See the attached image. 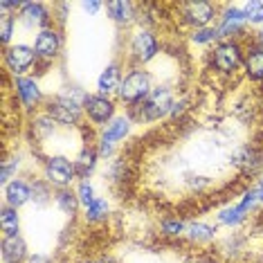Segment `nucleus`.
<instances>
[{
    "label": "nucleus",
    "mask_w": 263,
    "mask_h": 263,
    "mask_svg": "<svg viewBox=\"0 0 263 263\" xmlns=\"http://www.w3.org/2000/svg\"><path fill=\"white\" fill-rule=\"evenodd\" d=\"M0 227H3V234L5 236H16L18 234V214H16L14 207L5 205L3 209H0Z\"/></svg>",
    "instance_id": "b1692460"
},
{
    "label": "nucleus",
    "mask_w": 263,
    "mask_h": 263,
    "mask_svg": "<svg viewBox=\"0 0 263 263\" xmlns=\"http://www.w3.org/2000/svg\"><path fill=\"white\" fill-rule=\"evenodd\" d=\"M214 11H216V7L209 3H184L182 5V16L184 21L189 23L191 27H207V23L214 18Z\"/></svg>",
    "instance_id": "9b49d317"
},
{
    "label": "nucleus",
    "mask_w": 263,
    "mask_h": 263,
    "mask_svg": "<svg viewBox=\"0 0 263 263\" xmlns=\"http://www.w3.org/2000/svg\"><path fill=\"white\" fill-rule=\"evenodd\" d=\"M254 202H256L254 191H248L238 205H234V207H230V209H225V212L218 214V223H223V225H236V223H241V220L245 218V214L250 212V207H252Z\"/></svg>",
    "instance_id": "f8f14e48"
},
{
    "label": "nucleus",
    "mask_w": 263,
    "mask_h": 263,
    "mask_svg": "<svg viewBox=\"0 0 263 263\" xmlns=\"http://www.w3.org/2000/svg\"><path fill=\"white\" fill-rule=\"evenodd\" d=\"M218 36H220V32L216 27H202L191 34V41H194V43H212V41H216Z\"/></svg>",
    "instance_id": "cd10ccee"
},
{
    "label": "nucleus",
    "mask_w": 263,
    "mask_h": 263,
    "mask_svg": "<svg viewBox=\"0 0 263 263\" xmlns=\"http://www.w3.org/2000/svg\"><path fill=\"white\" fill-rule=\"evenodd\" d=\"M77 178L74 162H70L63 155H54L45 162V180L50 184H54L59 189H68L72 180Z\"/></svg>",
    "instance_id": "20e7f679"
},
{
    "label": "nucleus",
    "mask_w": 263,
    "mask_h": 263,
    "mask_svg": "<svg viewBox=\"0 0 263 263\" xmlns=\"http://www.w3.org/2000/svg\"><path fill=\"white\" fill-rule=\"evenodd\" d=\"M59 50H61V34L52 27H43L36 34V41H34V52H36L39 59L43 61H52Z\"/></svg>",
    "instance_id": "9d476101"
},
{
    "label": "nucleus",
    "mask_w": 263,
    "mask_h": 263,
    "mask_svg": "<svg viewBox=\"0 0 263 263\" xmlns=\"http://www.w3.org/2000/svg\"><path fill=\"white\" fill-rule=\"evenodd\" d=\"M245 23H248V18H245V14H243L241 7L227 9L225 16H223V23H220V27H218L220 36H234V34H243Z\"/></svg>",
    "instance_id": "dca6fc26"
},
{
    "label": "nucleus",
    "mask_w": 263,
    "mask_h": 263,
    "mask_svg": "<svg viewBox=\"0 0 263 263\" xmlns=\"http://www.w3.org/2000/svg\"><path fill=\"white\" fill-rule=\"evenodd\" d=\"M5 198H7V205L18 209L25 202L32 200V184L25 180H11L7 187H5Z\"/></svg>",
    "instance_id": "ddd939ff"
},
{
    "label": "nucleus",
    "mask_w": 263,
    "mask_h": 263,
    "mask_svg": "<svg viewBox=\"0 0 263 263\" xmlns=\"http://www.w3.org/2000/svg\"><path fill=\"white\" fill-rule=\"evenodd\" d=\"M252 191H254V198H256V202H261V200H263V178H261V182L256 184V187H254Z\"/></svg>",
    "instance_id": "f704fd0d"
},
{
    "label": "nucleus",
    "mask_w": 263,
    "mask_h": 263,
    "mask_svg": "<svg viewBox=\"0 0 263 263\" xmlns=\"http://www.w3.org/2000/svg\"><path fill=\"white\" fill-rule=\"evenodd\" d=\"M112 151V144H108V142H99V158H106V155H110Z\"/></svg>",
    "instance_id": "473e14b6"
},
{
    "label": "nucleus",
    "mask_w": 263,
    "mask_h": 263,
    "mask_svg": "<svg viewBox=\"0 0 263 263\" xmlns=\"http://www.w3.org/2000/svg\"><path fill=\"white\" fill-rule=\"evenodd\" d=\"M16 92H18L21 101L25 104V108H34L41 101L39 83L34 79H29V77H18V79H16Z\"/></svg>",
    "instance_id": "f3484780"
},
{
    "label": "nucleus",
    "mask_w": 263,
    "mask_h": 263,
    "mask_svg": "<svg viewBox=\"0 0 263 263\" xmlns=\"http://www.w3.org/2000/svg\"><path fill=\"white\" fill-rule=\"evenodd\" d=\"M119 86H122V81H119V68H117V65H108V68H106L104 72L99 74V79H97L99 95L108 97L110 92L119 90Z\"/></svg>",
    "instance_id": "aec40b11"
},
{
    "label": "nucleus",
    "mask_w": 263,
    "mask_h": 263,
    "mask_svg": "<svg viewBox=\"0 0 263 263\" xmlns=\"http://www.w3.org/2000/svg\"><path fill=\"white\" fill-rule=\"evenodd\" d=\"M21 21L25 23V25H47L50 23V16H47V11H45V5H41V3H25L21 7Z\"/></svg>",
    "instance_id": "a211bd4d"
},
{
    "label": "nucleus",
    "mask_w": 263,
    "mask_h": 263,
    "mask_svg": "<svg viewBox=\"0 0 263 263\" xmlns=\"http://www.w3.org/2000/svg\"><path fill=\"white\" fill-rule=\"evenodd\" d=\"M173 106H176V101H173V92L169 86H155L151 95L142 101V104L137 106H130V117L135 119V122H155V119L169 115L173 110Z\"/></svg>",
    "instance_id": "f257e3e1"
},
{
    "label": "nucleus",
    "mask_w": 263,
    "mask_h": 263,
    "mask_svg": "<svg viewBox=\"0 0 263 263\" xmlns=\"http://www.w3.org/2000/svg\"><path fill=\"white\" fill-rule=\"evenodd\" d=\"M81 263H97V261H81Z\"/></svg>",
    "instance_id": "4c0bfd02"
},
{
    "label": "nucleus",
    "mask_w": 263,
    "mask_h": 263,
    "mask_svg": "<svg viewBox=\"0 0 263 263\" xmlns=\"http://www.w3.org/2000/svg\"><path fill=\"white\" fill-rule=\"evenodd\" d=\"M54 200H57V207L61 209L63 214H68V216H74L77 209H79V196L70 189H59Z\"/></svg>",
    "instance_id": "5701e85b"
},
{
    "label": "nucleus",
    "mask_w": 263,
    "mask_h": 263,
    "mask_svg": "<svg viewBox=\"0 0 263 263\" xmlns=\"http://www.w3.org/2000/svg\"><path fill=\"white\" fill-rule=\"evenodd\" d=\"M241 9H243L248 23H252V25H259V23H263V3H245Z\"/></svg>",
    "instance_id": "bb28decb"
},
{
    "label": "nucleus",
    "mask_w": 263,
    "mask_h": 263,
    "mask_svg": "<svg viewBox=\"0 0 263 263\" xmlns=\"http://www.w3.org/2000/svg\"><path fill=\"white\" fill-rule=\"evenodd\" d=\"M256 43L263 47V29H259V32H256Z\"/></svg>",
    "instance_id": "e433bc0d"
},
{
    "label": "nucleus",
    "mask_w": 263,
    "mask_h": 263,
    "mask_svg": "<svg viewBox=\"0 0 263 263\" xmlns=\"http://www.w3.org/2000/svg\"><path fill=\"white\" fill-rule=\"evenodd\" d=\"M187 234L191 241H196V243H207L216 236V230L205 223H191V225H187Z\"/></svg>",
    "instance_id": "393cba45"
},
{
    "label": "nucleus",
    "mask_w": 263,
    "mask_h": 263,
    "mask_svg": "<svg viewBox=\"0 0 263 263\" xmlns=\"http://www.w3.org/2000/svg\"><path fill=\"white\" fill-rule=\"evenodd\" d=\"M130 130V119L128 117H115L108 126L101 133V142H108V144H115V142L124 140Z\"/></svg>",
    "instance_id": "6ab92c4d"
},
{
    "label": "nucleus",
    "mask_w": 263,
    "mask_h": 263,
    "mask_svg": "<svg viewBox=\"0 0 263 263\" xmlns=\"http://www.w3.org/2000/svg\"><path fill=\"white\" fill-rule=\"evenodd\" d=\"M77 196H79V202H81V205L90 207L92 202H95V189H92V184L88 182V180L79 182V189H77Z\"/></svg>",
    "instance_id": "c756f323"
},
{
    "label": "nucleus",
    "mask_w": 263,
    "mask_h": 263,
    "mask_svg": "<svg viewBox=\"0 0 263 263\" xmlns=\"http://www.w3.org/2000/svg\"><path fill=\"white\" fill-rule=\"evenodd\" d=\"M232 162L245 178L256 176L263 169V151H259L256 146H241L232 155Z\"/></svg>",
    "instance_id": "6e6552de"
},
{
    "label": "nucleus",
    "mask_w": 263,
    "mask_h": 263,
    "mask_svg": "<svg viewBox=\"0 0 263 263\" xmlns=\"http://www.w3.org/2000/svg\"><path fill=\"white\" fill-rule=\"evenodd\" d=\"M97 160H99V153L95 151L92 146H83L79 153H77V160H74V169H77V176H81V178H86L88 173H90L95 169V164H97Z\"/></svg>",
    "instance_id": "412c9836"
},
{
    "label": "nucleus",
    "mask_w": 263,
    "mask_h": 263,
    "mask_svg": "<svg viewBox=\"0 0 263 263\" xmlns=\"http://www.w3.org/2000/svg\"><path fill=\"white\" fill-rule=\"evenodd\" d=\"M3 263H23L27 259V245L25 241L16 236H5L3 238Z\"/></svg>",
    "instance_id": "4468645a"
},
{
    "label": "nucleus",
    "mask_w": 263,
    "mask_h": 263,
    "mask_svg": "<svg viewBox=\"0 0 263 263\" xmlns=\"http://www.w3.org/2000/svg\"><path fill=\"white\" fill-rule=\"evenodd\" d=\"M153 86H151V74L146 70L137 68V70H130V72L124 77L122 86H119V99L124 104H130V106H137L142 104L148 95H151Z\"/></svg>",
    "instance_id": "f03ea898"
},
{
    "label": "nucleus",
    "mask_w": 263,
    "mask_h": 263,
    "mask_svg": "<svg viewBox=\"0 0 263 263\" xmlns=\"http://www.w3.org/2000/svg\"><path fill=\"white\" fill-rule=\"evenodd\" d=\"M133 3H124V0H117V3H108V11L110 18L122 23V25H128V23L135 21V11H133Z\"/></svg>",
    "instance_id": "4be33fe9"
},
{
    "label": "nucleus",
    "mask_w": 263,
    "mask_h": 263,
    "mask_svg": "<svg viewBox=\"0 0 263 263\" xmlns=\"http://www.w3.org/2000/svg\"><path fill=\"white\" fill-rule=\"evenodd\" d=\"M162 232H164V234L176 236V234H182V232H187V225H184L182 220H178V218L162 220Z\"/></svg>",
    "instance_id": "2f4dec72"
},
{
    "label": "nucleus",
    "mask_w": 263,
    "mask_h": 263,
    "mask_svg": "<svg viewBox=\"0 0 263 263\" xmlns=\"http://www.w3.org/2000/svg\"><path fill=\"white\" fill-rule=\"evenodd\" d=\"M50 182H34V187H32V198L34 202H39V205H45L47 200H50V196H52V191L50 187H47Z\"/></svg>",
    "instance_id": "c85d7f7f"
},
{
    "label": "nucleus",
    "mask_w": 263,
    "mask_h": 263,
    "mask_svg": "<svg viewBox=\"0 0 263 263\" xmlns=\"http://www.w3.org/2000/svg\"><path fill=\"white\" fill-rule=\"evenodd\" d=\"M106 214H108V202H106V198H95L92 205L86 207V218L90 220V223H99V220H104Z\"/></svg>",
    "instance_id": "a878e982"
},
{
    "label": "nucleus",
    "mask_w": 263,
    "mask_h": 263,
    "mask_svg": "<svg viewBox=\"0 0 263 263\" xmlns=\"http://www.w3.org/2000/svg\"><path fill=\"white\" fill-rule=\"evenodd\" d=\"M14 25L16 21L11 18L9 14H3V18H0V39H3V43L7 45L11 41V34H14Z\"/></svg>",
    "instance_id": "7c9ffc66"
},
{
    "label": "nucleus",
    "mask_w": 263,
    "mask_h": 263,
    "mask_svg": "<svg viewBox=\"0 0 263 263\" xmlns=\"http://www.w3.org/2000/svg\"><path fill=\"white\" fill-rule=\"evenodd\" d=\"M243 63H245V72H248L250 79L263 81V47L256 43V39H254V43L248 47V52H245Z\"/></svg>",
    "instance_id": "2eb2a0df"
},
{
    "label": "nucleus",
    "mask_w": 263,
    "mask_h": 263,
    "mask_svg": "<svg viewBox=\"0 0 263 263\" xmlns=\"http://www.w3.org/2000/svg\"><path fill=\"white\" fill-rule=\"evenodd\" d=\"M160 43L155 39V34H151L148 29H140L133 39H130V57L135 59L137 63H146L158 54Z\"/></svg>",
    "instance_id": "0eeeda50"
},
{
    "label": "nucleus",
    "mask_w": 263,
    "mask_h": 263,
    "mask_svg": "<svg viewBox=\"0 0 263 263\" xmlns=\"http://www.w3.org/2000/svg\"><path fill=\"white\" fill-rule=\"evenodd\" d=\"M81 7H83V11H88V14H95V11L101 9V3H83Z\"/></svg>",
    "instance_id": "72a5a7b5"
},
{
    "label": "nucleus",
    "mask_w": 263,
    "mask_h": 263,
    "mask_svg": "<svg viewBox=\"0 0 263 263\" xmlns=\"http://www.w3.org/2000/svg\"><path fill=\"white\" fill-rule=\"evenodd\" d=\"M83 110L90 117V122L106 124L115 115V104L108 97H104V95H88L86 101H83Z\"/></svg>",
    "instance_id": "1a4fd4ad"
},
{
    "label": "nucleus",
    "mask_w": 263,
    "mask_h": 263,
    "mask_svg": "<svg viewBox=\"0 0 263 263\" xmlns=\"http://www.w3.org/2000/svg\"><path fill=\"white\" fill-rule=\"evenodd\" d=\"M45 112L54 119L57 124L68 126V128L81 122V104L74 99H70V97H65V95H59V97L47 101Z\"/></svg>",
    "instance_id": "7ed1b4c3"
},
{
    "label": "nucleus",
    "mask_w": 263,
    "mask_h": 263,
    "mask_svg": "<svg viewBox=\"0 0 263 263\" xmlns=\"http://www.w3.org/2000/svg\"><path fill=\"white\" fill-rule=\"evenodd\" d=\"M214 68L220 70L225 74H232L238 70V65L243 61V52H241V45L236 41H223L214 47Z\"/></svg>",
    "instance_id": "39448f33"
},
{
    "label": "nucleus",
    "mask_w": 263,
    "mask_h": 263,
    "mask_svg": "<svg viewBox=\"0 0 263 263\" xmlns=\"http://www.w3.org/2000/svg\"><path fill=\"white\" fill-rule=\"evenodd\" d=\"M27 263H50V259L43 256V254H34V256H29L27 259Z\"/></svg>",
    "instance_id": "c9c22d12"
},
{
    "label": "nucleus",
    "mask_w": 263,
    "mask_h": 263,
    "mask_svg": "<svg viewBox=\"0 0 263 263\" xmlns=\"http://www.w3.org/2000/svg\"><path fill=\"white\" fill-rule=\"evenodd\" d=\"M36 52L29 45H11L5 50V63H7V70L14 74H25L29 68L36 61Z\"/></svg>",
    "instance_id": "423d86ee"
}]
</instances>
